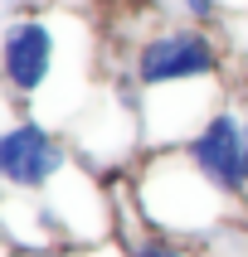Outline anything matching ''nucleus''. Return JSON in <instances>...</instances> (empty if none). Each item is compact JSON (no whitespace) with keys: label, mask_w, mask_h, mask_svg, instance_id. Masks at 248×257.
I'll return each mask as SVG.
<instances>
[{"label":"nucleus","mask_w":248,"mask_h":257,"mask_svg":"<svg viewBox=\"0 0 248 257\" xmlns=\"http://www.w3.org/2000/svg\"><path fill=\"white\" fill-rule=\"evenodd\" d=\"M54 63V34L39 20H20L5 29V78L15 92H39Z\"/></svg>","instance_id":"obj_4"},{"label":"nucleus","mask_w":248,"mask_h":257,"mask_svg":"<svg viewBox=\"0 0 248 257\" xmlns=\"http://www.w3.org/2000/svg\"><path fill=\"white\" fill-rule=\"evenodd\" d=\"M185 5H190L195 15H209V0H185Z\"/></svg>","instance_id":"obj_6"},{"label":"nucleus","mask_w":248,"mask_h":257,"mask_svg":"<svg viewBox=\"0 0 248 257\" xmlns=\"http://www.w3.org/2000/svg\"><path fill=\"white\" fill-rule=\"evenodd\" d=\"M58 165H63V151L54 146V136H49L39 121H20L15 131L0 136V175H5L10 185L39 189Z\"/></svg>","instance_id":"obj_2"},{"label":"nucleus","mask_w":248,"mask_h":257,"mask_svg":"<svg viewBox=\"0 0 248 257\" xmlns=\"http://www.w3.org/2000/svg\"><path fill=\"white\" fill-rule=\"evenodd\" d=\"M136 257H185V252H175V247H166V243H146Z\"/></svg>","instance_id":"obj_5"},{"label":"nucleus","mask_w":248,"mask_h":257,"mask_svg":"<svg viewBox=\"0 0 248 257\" xmlns=\"http://www.w3.org/2000/svg\"><path fill=\"white\" fill-rule=\"evenodd\" d=\"M243 136L248 131L233 121V116H209V126L195 136L190 156L219 189H238L248 185V165H243Z\"/></svg>","instance_id":"obj_3"},{"label":"nucleus","mask_w":248,"mask_h":257,"mask_svg":"<svg viewBox=\"0 0 248 257\" xmlns=\"http://www.w3.org/2000/svg\"><path fill=\"white\" fill-rule=\"evenodd\" d=\"M204 73H214V49L200 34H160L136 58V78L146 87L180 83V78H204Z\"/></svg>","instance_id":"obj_1"},{"label":"nucleus","mask_w":248,"mask_h":257,"mask_svg":"<svg viewBox=\"0 0 248 257\" xmlns=\"http://www.w3.org/2000/svg\"><path fill=\"white\" fill-rule=\"evenodd\" d=\"M243 165H248V136H243Z\"/></svg>","instance_id":"obj_7"}]
</instances>
